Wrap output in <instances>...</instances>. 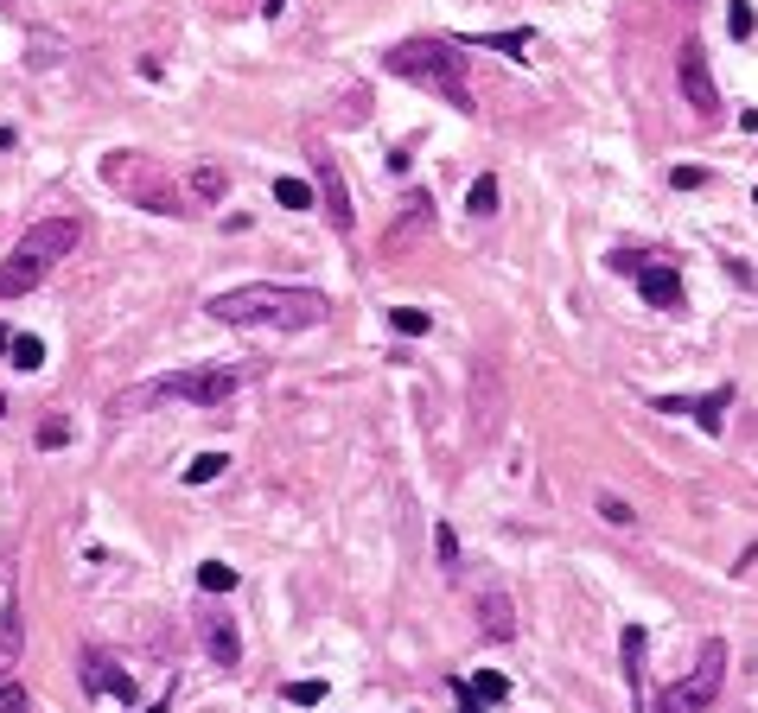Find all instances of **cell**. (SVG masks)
Wrapping results in <instances>:
<instances>
[{"mask_svg":"<svg viewBox=\"0 0 758 713\" xmlns=\"http://www.w3.org/2000/svg\"><path fill=\"white\" fill-rule=\"evenodd\" d=\"M83 688H90V694H115V701H134V675H128V669H115L102 650L83 656Z\"/></svg>","mask_w":758,"mask_h":713,"instance_id":"13","label":"cell"},{"mask_svg":"<svg viewBox=\"0 0 758 713\" xmlns=\"http://www.w3.org/2000/svg\"><path fill=\"white\" fill-rule=\"evenodd\" d=\"M599 516H606V523H618V529H625V523H637V510H631L625 497H612V491L599 497Z\"/></svg>","mask_w":758,"mask_h":713,"instance_id":"28","label":"cell"},{"mask_svg":"<svg viewBox=\"0 0 758 713\" xmlns=\"http://www.w3.org/2000/svg\"><path fill=\"white\" fill-rule=\"evenodd\" d=\"M147 713H172V688H166V694H160V701H153Z\"/></svg>","mask_w":758,"mask_h":713,"instance_id":"32","label":"cell"},{"mask_svg":"<svg viewBox=\"0 0 758 713\" xmlns=\"http://www.w3.org/2000/svg\"><path fill=\"white\" fill-rule=\"evenodd\" d=\"M676 77H682V96H688V109H695V121H720V90H714V71H708V45L688 39L682 58H676Z\"/></svg>","mask_w":758,"mask_h":713,"instance_id":"8","label":"cell"},{"mask_svg":"<svg viewBox=\"0 0 758 713\" xmlns=\"http://www.w3.org/2000/svg\"><path fill=\"white\" fill-rule=\"evenodd\" d=\"M434 542H440V567H446V573H459V535H453V523H440V529H434Z\"/></svg>","mask_w":758,"mask_h":713,"instance_id":"27","label":"cell"},{"mask_svg":"<svg viewBox=\"0 0 758 713\" xmlns=\"http://www.w3.org/2000/svg\"><path fill=\"white\" fill-rule=\"evenodd\" d=\"M198 631H204V650H211V663H223V669L243 663V637H236L230 612H198Z\"/></svg>","mask_w":758,"mask_h":713,"instance_id":"11","label":"cell"},{"mask_svg":"<svg viewBox=\"0 0 758 713\" xmlns=\"http://www.w3.org/2000/svg\"><path fill=\"white\" fill-rule=\"evenodd\" d=\"M249 382V370L236 363H211V370H179V376H153L115 395V414H141L147 402H192V408H223L236 389Z\"/></svg>","mask_w":758,"mask_h":713,"instance_id":"4","label":"cell"},{"mask_svg":"<svg viewBox=\"0 0 758 713\" xmlns=\"http://www.w3.org/2000/svg\"><path fill=\"white\" fill-rule=\"evenodd\" d=\"M64 440H71V421H64V414H45V421H39V446L58 452Z\"/></svg>","mask_w":758,"mask_h":713,"instance_id":"25","label":"cell"},{"mask_svg":"<svg viewBox=\"0 0 758 713\" xmlns=\"http://www.w3.org/2000/svg\"><path fill=\"white\" fill-rule=\"evenodd\" d=\"M459 45H485V51H510V58H529L536 51V32L516 26V32H485V39H459Z\"/></svg>","mask_w":758,"mask_h":713,"instance_id":"17","label":"cell"},{"mask_svg":"<svg viewBox=\"0 0 758 713\" xmlns=\"http://www.w3.org/2000/svg\"><path fill=\"white\" fill-rule=\"evenodd\" d=\"M0 713H32V694H26L20 682H13V675L0 682Z\"/></svg>","mask_w":758,"mask_h":713,"instance_id":"26","label":"cell"},{"mask_svg":"<svg viewBox=\"0 0 758 713\" xmlns=\"http://www.w3.org/2000/svg\"><path fill=\"white\" fill-rule=\"evenodd\" d=\"M77 242H83V223H77V217H45V223H32V230L13 242V255L0 262V300H20V293H32L51 268L64 262V255H77Z\"/></svg>","mask_w":758,"mask_h":713,"instance_id":"3","label":"cell"},{"mask_svg":"<svg viewBox=\"0 0 758 713\" xmlns=\"http://www.w3.org/2000/svg\"><path fill=\"white\" fill-rule=\"evenodd\" d=\"M102 179L115 191H128V204H141L153 217H185L192 211V191L172 179L153 153H109V160H102Z\"/></svg>","mask_w":758,"mask_h":713,"instance_id":"5","label":"cell"},{"mask_svg":"<svg viewBox=\"0 0 758 713\" xmlns=\"http://www.w3.org/2000/svg\"><path fill=\"white\" fill-rule=\"evenodd\" d=\"M7 351H13V370H39V363H45V344L32 338V332H13Z\"/></svg>","mask_w":758,"mask_h":713,"instance_id":"20","label":"cell"},{"mask_svg":"<svg viewBox=\"0 0 758 713\" xmlns=\"http://www.w3.org/2000/svg\"><path fill=\"white\" fill-rule=\"evenodd\" d=\"M211 312L217 325H262V332H313V325L332 319V300L319 287H274V281H255V287H223L211 293Z\"/></svg>","mask_w":758,"mask_h":713,"instance_id":"1","label":"cell"},{"mask_svg":"<svg viewBox=\"0 0 758 713\" xmlns=\"http://www.w3.org/2000/svg\"><path fill=\"white\" fill-rule=\"evenodd\" d=\"M427 236H434V198H427V191H408V198L395 204V217L383 223V262H402V255L421 249Z\"/></svg>","mask_w":758,"mask_h":713,"instance_id":"7","label":"cell"},{"mask_svg":"<svg viewBox=\"0 0 758 713\" xmlns=\"http://www.w3.org/2000/svg\"><path fill=\"white\" fill-rule=\"evenodd\" d=\"M287 701H294V707H319L325 701V682H287Z\"/></svg>","mask_w":758,"mask_h":713,"instance_id":"30","label":"cell"},{"mask_svg":"<svg viewBox=\"0 0 758 713\" xmlns=\"http://www.w3.org/2000/svg\"><path fill=\"white\" fill-rule=\"evenodd\" d=\"M720 688H727V643L708 637V643H701V656H695V669H688L676 688H663L644 713H708L720 701Z\"/></svg>","mask_w":758,"mask_h":713,"instance_id":"6","label":"cell"},{"mask_svg":"<svg viewBox=\"0 0 758 713\" xmlns=\"http://www.w3.org/2000/svg\"><path fill=\"white\" fill-rule=\"evenodd\" d=\"M281 7H287V0H268V20H281Z\"/></svg>","mask_w":758,"mask_h":713,"instance_id":"33","label":"cell"},{"mask_svg":"<svg viewBox=\"0 0 758 713\" xmlns=\"http://www.w3.org/2000/svg\"><path fill=\"white\" fill-rule=\"evenodd\" d=\"M313 191H319V211L332 217V230L338 236H351V198H344V172L332 166V153H313Z\"/></svg>","mask_w":758,"mask_h":713,"instance_id":"9","label":"cell"},{"mask_svg":"<svg viewBox=\"0 0 758 713\" xmlns=\"http://www.w3.org/2000/svg\"><path fill=\"white\" fill-rule=\"evenodd\" d=\"M383 71L421 83V90H440L459 115H472V83H465V51H459V39H402V45L383 51Z\"/></svg>","mask_w":758,"mask_h":713,"instance_id":"2","label":"cell"},{"mask_svg":"<svg viewBox=\"0 0 758 713\" xmlns=\"http://www.w3.org/2000/svg\"><path fill=\"white\" fill-rule=\"evenodd\" d=\"M274 204H281V211H306V204H313V185L306 179H274Z\"/></svg>","mask_w":758,"mask_h":713,"instance_id":"19","label":"cell"},{"mask_svg":"<svg viewBox=\"0 0 758 713\" xmlns=\"http://www.w3.org/2000/svg\"><path fill=\"white\" fill-rule=\"evenodd\" d=\"M185 191H192V204H217L223 191H230V172H223L217 160H204V166H192V179H185Z\"/></svg>","mask_w":758,"mask_h":713,"instance_id":"16","label":"cell"},{"mask_svg":"<svg viewBox=\"0 0 758 713\" xmlns=\"http://www.w3.org/2000/svg\"><path fill=\"white\" fill-rule=\"evenodd\" d=\"M478 631H485L491 643H510L516 637V605H510V593H478Z\"/></svg>","mask_w":758,"mask_h":713,"instance_id":"14","label":"cell"},{"mask_svg":"<svg viewBox=\"0 0 758 713\" xmlns=\"http://www.w3.org/2000/svg\"><path fill=\"white\" fill-rule=\"evenodd\" d=\"M389 325H395V332H402V338H421V332H427V325H434V319H427L421 306H395V312H389Z\"/></svg>","mask_w":758,"mask_h":713,"instance_id":"24","label":"cell"},{"mask_svg":"<svg viewBox=\"0 0 758 713\" xmlns=\"http://www.w3.org/2000/svg\"><path fill=\"white\" fill-rule=\"evenodd\" d=\"M20 650H26V612H20V599H7V612H0V682L13 675Z\"/></svg>","mask_w":758,"mask_h":713,"instance_id":"15","label":"cell"},{"mask_svg":"<svg viewBox=\"0 0 758 713\" xmlns=\"http://www.w3.org/2000/svg\"><path fill=\"white\" fill-rule=\"evenodd\" d=\"M657 408H663V414H695V427H701V433H720V427H727V408H733V389H714V395H701V402L663 395Z\"/></svg>","mask_w":758,"mask_h":713,"instance_id":"12","label":"cell"},{"mask_svg":"<svg viewBox=\"0 0 758 713\" xmlns=\"http://www.w3.org/2000/svg\"><path fill=\"white\" fill-rule=\"evenodd\" d=\"M230 586H236V567H223V561L198 567V593H230Z\"/></svg>","mask_w":758,"mask_h":713,"instance_id":"22","label":"cell"},{"mask_svg":"<svg viewBox=\"0 0 758 713\" xmlns=\"http://www.w3.org/2000/svg\"><path fill=\"white\" fill-rule=\"evenodd\" d=\"M727 26H733V39H752V26H758V13L746 7V0H733V7H727Z\"/></svg>","mask_w":758,"mask_h":713,"instance_id":"29","label":"cell"},{"mask_svg":"<svg viewBox=\"0 0 758 713\" xmlns=\"http://www.w3.org/2000/svg\"><path fill=\"white\" fill-rule=\"evenodd\" d=\"M618 650H625V682H631V694H637V682H644V631H637V624H625V631H618Z\"/></svg>","mask_w":758,"mask_h":713,"instance_id":"18","label":"cell"},{"mask_svg":"<svg viewBox=\"0 0 758 713\" xmlns=\"http://www.w3.org/2000/svg\"><path fill=\"white\" fill-rule=\"evenodd\" d=\"M0 414H7V402H0Z\"/></svg>","mask_w":758,"mask_h":713,"instance_id":"35","label":"cell"},{"mask_svg":"<svg viewBox=\"0 0 758 713\" xmlns=\"http://www.w3.org/2000/svg\"><path fill=\"white\" fill-rule=\"evenodd\" d=\"M223 465H230V452H198L185 465V484H211V478H223Z\"/></svg>","mask_w":758,"mask_h":713,"instance_id":"21","label":"cell"},{"mask_svg":"<svg viewBox=\"0 0 758 713\" xmlns=\"http://www.w3.org/2000/svg\"><path fill=\"white\" fill-rule=\"evenodd\" d=\"M465 204H472V217H491V211H497V179H491V172H485V179H472Z\"/></svg>","mask_w":758,"mask_h":713,"instance_id":"23","label":"cell"},{"mask_svg":"<svg viewBox=\"0 0 758 713\" xmlns=\"http://www.w3.org/2000/svg\"><path fill=\"white\" fill-rule=\"evenodd\" d=\"M0 344H13V332H7V325H0Z\"/></svg>","mask_w":758,"mask_h":713,"instance_id":"34","label":"cell"},{"mask_svg":"<svg viewBox=\"0 0 758 713\" xmlns=\"http://www.w3.org/2000/svg\"><path fill=\"white\" fill-rule=\"evenodd\" d=\"M631 281H637V293H644L650 306H663V312H676V306H682V274H676V268H663V262H650V255L631 268Z\"/></svg>","mask_w":758,"mask_h":713,"instance_id":"10","label":"cell"},{"mask_svg":"<svg viewBox=\"0 0 758 713\" xmlns=\"http://www.w3.org/2000/svg\"><path fill=\"white\" fill-rule=\"evenodd\" d=\"M669 185H676V191H695V185H708V172H701V166H676V172H669Z\"/></svg>","mask_w":758,"mask_h":713,"instance_id":"31","label":"cell"}]
</instances>
